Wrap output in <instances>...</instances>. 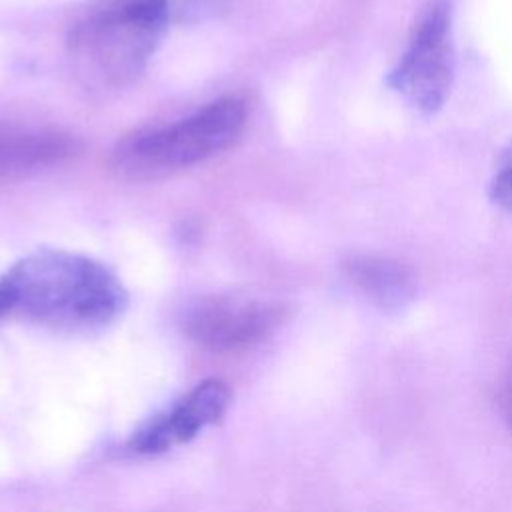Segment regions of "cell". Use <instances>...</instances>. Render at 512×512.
<instances>
[{"instance_id":"6da1fadb","label":"cell","mask_w":512,"mask_h":512,"mask_svg":"<svg viewBox=\"0 0 512 512\" xmlns=\"http://www.w3.org/2000/svg\"><path fill=\"white\" fill-rule=\"evenodd\" d=\"M8 312L66 334H96L128 308V290L102 262L44 248L20 258L0 280Z\"/></svg>"},{"instance_id":"7a4b0ae2","label":"cell","mask_w":512,"mask_h":512,"mask_svg":"<svg viewBox=\"0 0 512 512\" xmlns=\"http://www.w3.org/2000/svg\"><path fill=\"white\" fill-rule=\"evenodd\" d=\"M170 0H98L70 26L66 56L78 84L94 94L132 86L170 22Z\"/></svg>"},{"instance_id":"3957f363","label":"cell","mask_w":512,"mask_h":512,"mask_svg":"<svg viewBox=\"0 0 512 512\" xmlns=\"http://www.w3.org/2000/svg\"><path fill=\"white\" fill-rule=\"evenodd\" d=\"M246 122L248 102L238 94L220 96L180 120L126 134L110 154V168L128 182L178 174L234 146Z\"/></svg>"},{"instance_id":"277c9868","label":"cell","mask_w":512,"mask_h":512,"mask_svg":"<svg viewBox=\"0 0 512 512\" xmlns=\"http://www.w3.org/2000/svg\"><path fill=\"white\" fill-rule=\"evenodd\" d=\"M454 80V40L450 8L430 2L418 16L408 44L388 76V84L410 106L432 114L440 110Z\"/></svg>"},{"instance_id":"5b68a950","label":"cell","mask_w":512,"mask_h":512,"mask_svg":"<svg viewBox=\"0 0 512 512\" xmlns=\"http://www.w3.org/2000/svg\"><path fill=\"white\" fill-rule=\"evenodd\" d=\"M278 304L250 296L214 294L198 300L186 314L188 338L218 354L244 352L266 340L282 322Z\"/></svg>"},{"instance_id":"8992f818","label":"cell","mask_w":512,"mask_h":512,"mask_svg":"<svg viewBox=\"0 0 512 512\" xmlns=\"http://www.w3.org/2000/svg\"><path fill=\"white\" fill-rule=\"evenodd\" d=\"M230 400L232 394L226 382L216 378L202 380L146 418L128 438V450L154 456L188 444L222 420Z\"/></svg>"},{"instance_id":"52a82bcc","label":"cell","mask_w":512,"mask_h":512,"mask_svg":"<svg viewBox=\"0 0 512 512\" xmlns=\"http://www.w3.org/2000/svg\"><path fill=\"white\" fill-rule=\"evenodd\" d=\"M72 136L46 128L0 126V182H16L74 156Z\"/></svg>"},{"instance_id":"ba28073f","label":"cell","mask_w":512,"mask_h":512,"mask_svg":"<svg viewBox=\"0 0 512 512\" xmlns=\"http://www.w3.org/2000/svg\"><path fill=\"white\" fill-rule=\"evenodd\" d=\"M346 278L380 310L398 312L416 296L414 270L392 256L354 254L344 262Z\"/></svg>"},{"instance_id":"9c48e42d","label":"cell","mask_w":512,"mask_h":512,"mask_svg":"<svg viewBox=\"0 0 512 512\" xmlns=\"http://www.w3.org/2000/svg\"><path fill=\"white\" fill-rule=\"evenodd\" d=\"M488 194L496 206L512 216V142L502 150L496 162Z\"/></svg>"},{"instance_id":"30bf717a","label":"cell","mask_w":512,"mask_h":512,"mask_svg":"<svg viewBox=\"0 0 512 512\" xmlns=\"http://www.w3.org/2000/svg\"><path fill=\"white\" fill-rule=\"evenodd\" d=\"M500 412L504 422L508 424V428L512 430V364L502 380V388H500Z\"/></svg>"},{"instance_id":"8fae6325","label":"cell","mask_w":512,"mask_h":512,"mask_svg":"<svg viewBox=\"0 0 512 512\" xmlns=\"http://www.w3.org/2000/svg\"><path fill=\"white\" fill-rule=\"evenodd\" d=\"M8 312V304H6V296H4V290H2V284H0V314Z\"/></svg>"}]
</instances>
